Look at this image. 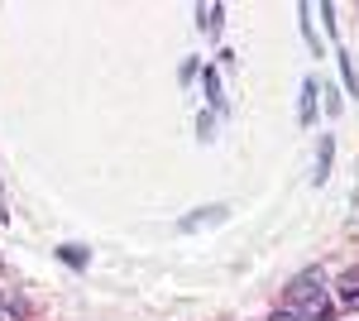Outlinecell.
<instances>
[{
	"mask_svg": "<svg viewBox=\"0 0 359 321\" xmlns=\"http://www.w3.org/2000/svg\"><path fill=\"white\" fill-rule=\"evenodd\" d=\"M196 20H201V29H211V34H216V29H221V5H201V10H196Z\"/></svg>",
	"mask_w": 359,
	"mask_h": 321,
	"instance_id": "obj_4",
	"label": "cell"
},
{
	"mask_svg": "<svg viewBox=\"0 0 359 321\" xmlns=\"http://www.w3.org/2000/svg\"><path fill=\"white\" fill-rule=\"evenodd\" d=\"M306 321H335V307L316 297V302H306Z\"/></svg>",
	"mask_w": 359,
	"mask_h": 321,
	"instance_id": "obj_3",
	"label": "cell"
},
{
	"mask_svg": "<svg viewBox=\"0 0 359 321\" xmlns=\"http://www.w3.org/2000/svg\"><path fill=\"white\" fill-rule=\"evenodd\" d=\"M331 173V139H321V159H316V183H326Z\"/></svg>",
	"mask_w": 359,
	"mask_h": 321,
	"instance_id": "obj_7",
	"label": "cell"
},
{
	"mask_svg": "<svg viewBox=\"0 0 359 321\" xmlns=\"http://www.w3.org/2000/svg\"><path fill=\"white\" fill-rule=\"evenodd\" d=\"M321 288H326L321 268H306V273H297V278H292V288H287V302H297V307H302V302H316V293H321Z\"/></svg>",
	"mask_w": 359,
	"mask_h": 321,
	"instance_id": "obj_1",
	"label": "cell"
},
{
	"mask_svg": "<svg viewBox=\"0 0 359 321\" xmlns=\"http://www.w3.org/2000/svg\"><path fill=\"white\" fill-rule=\"evenodd\" d=\"M57 254H62V259H67V264H86V254H82V249H77V244H62V249H57Z\"/></svg>",
	"mask_w": 359,
	"mask_h": 321,
	"instance_id": "obj_8",
	"label": "cell"
},
{
	"mask_svg": "<svg viewBox=\"0 0 359 321\" xmlns=\"http://www.w3.org/2000/svg\"><path fill=\"white\" fill-rule=\"evenodd\" d=\"M340 72H345V86H350V96H359V67L350 63V58L340 53Z\"/></svg>",
	"mask_w": 359,
	"mask_h": 321,
	"instance_id": "obj_5",
	"label": "cell"
},
{
	"mask_svg": "<svg viewBox=\"0 0 359 321\" xmlns=\"http://www.w3.org/2000/svg\"><path fill=\"white\" fill-rule=\"evenodd\" d=\"M0 221H5V197H0Z\"/></svg>",
	"mask_w": 359,
	"mask_h": 321,
	"instance_id": "obj_10",
	"label": "cell"
},
{
	"mask_svg": "<svg viewBox=\"0 0 359 321\" xmlns=\"http://www.w3.org/2000/svg\"><path fill=\"white\" fill-rule=\"evenodd\" d=\"M311 115H316V81L302 86V120H311Z\"/></svg>",
	"mask_w": 359,
	"mask_h": 321,
	"instance_id": "obj_6",
	"label": "cell"
},
{
	"mask_svg": "<svg viewBox=\"0 0 359 321\" xmlns=\"http://www.w3.org/2000/svg\"><path fill=\"white\" fill-rule=\"evenodd\" d=\"M340 302H345V307H359V268H350V273L340 278Z\"/></svg>",
	"mask_w": 359,
	"mask_h": 321,
	"instance_id": "obj_2",
	"label": "cell"
},
{
	"mask_svg": "<svg viewBox=\"0 0 359 321\" xmlns=\"http://www.w3.org/2000/svg\"><path fill=\"white\" fill-rule=\"evenodd\" d=\"M269 321H297V317H292V312H273Z\"/></svg>",
	"mask_w": 359,
	"mask_h": 321,
	"instance_id": "obj_9",
	"label": "cell"
}]
</instances>
